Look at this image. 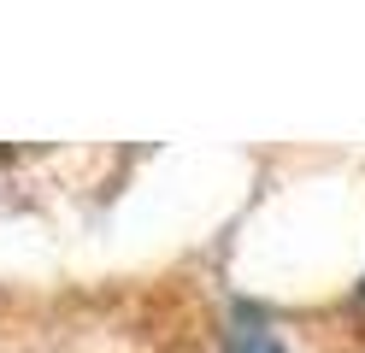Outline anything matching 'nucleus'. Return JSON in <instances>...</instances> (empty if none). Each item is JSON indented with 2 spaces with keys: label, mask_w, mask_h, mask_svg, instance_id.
<instances>
[{
  "label": "nucleus",
  "mask_w": 365,
  "mask_h": 353,
  "mask_svg": "<svg viewBox=\"0 0 365 353\" xmlns=\"http://www.w3.org/2000/svg\"><path fill=\"white\" fill-rule=\"evenodd\" d=\"M230 353H283V347H277V336H271V329H254V324H247V329H236Z\"/></svg>",
  "instance_id": "obj_1"
}]
</instances>
